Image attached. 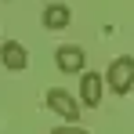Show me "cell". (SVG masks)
<instances>
[{"instance_id": "obj_5", "label": "cell", "mask_w": 134, "mask_h": 134, "mask_svg": "<svg viewBox=\"0 0 134 134\" xmlns=\"http://www.w3.org/2000/svg\"><path fill=\"white\" fill-rule=\"evenodd\" d=\"M102 87H105V76H98V72L83 69V83H80V98H83V105H87V109H94V105L102 102Z\"/></svg>"}, {"instance_id": "obj_2", "label": "cell", "mask_w": 134, "mask_h": 134, "mask_svg": "<svg viewBox=\"0 0 134 134\" xmlns=\"http://www.w3.org/2000/svg\"><path fill=\"white\" fill-rule=\"evenodd\" d=\"M47 105H51V112H58V116L69 120V123L80 120V102H76L72 94H65L62 87H51V91H47Z\"/></svg>"}, {"instance_id": "obj_1", "label": "cell", "mask_w": 134, "mask_h": 134, "mask_svg": "<svg viewBox=\"0 0 134 134\" xmlns=\"http://www.w3.org/2000/svg\"><path fill=\"white\" fill-rule=\"evenodd\" d=\"M105 87H109L112 94H127V91H134V58H131V54L116 58V62L109 65V72H105Z\"/></svg>"}, {"instance_id": "obj_6", "label": "cell", "mask_w": 134, "mask_h": 134, "mask_svg": "<svg viewBox=\"0 0 134 134\" xmlns=\"http://www.w3.org/2000/svg\"><path fill=\"white\" fill-rule=\"evenodd\" d=\"M69 25V7L65 4H47L44 7V29H54V33H58V29H65Z\"/></svg>"}, {"instance_id": "obj_7", "label": "cell", "mask_w": 134, "mask_h": 134, "mask_svg": "<svg viewBox=\"0 0 134 134\" xmlns=\"http://www.w3.org/2000/svg\"><path fill=\"white\" fill-rule=\"evenodd\" d=\"M51 134H91V131H83V127H72V123H69V127H54Z\"/></svg>"}, {"instance_id": "obj_3", "label": "cell", "mask_w": 134, "mask_h": 134, "mask_svg": "<svg viewBox=\"0 0 134 134\" xmlns=\"http://www.w3.org/2000/svg\"><path fill=\"white\" fill-rule=\"evenodd\" d=\"M54 62H58L62 72H83L87 54H83V47H76V44H62L58 51H54Z\"/></svg>"}, {"instance_id": "obj_4", "label": "cell", "mask_w": 134, "mask_h": 134, "mask_svg": "<svg viewBox=\"0 0 134 134\" xmlns=\"http://www.w3.org/2000/svg\"><path fill=\"white\" fill-rule=\"evenodd\" d=\"M0 62L11 69V72H22V69L29 65V51H25L18 40H4V44H0Z\"/></svg>"}]
</instances>
